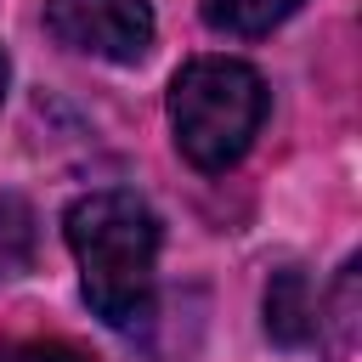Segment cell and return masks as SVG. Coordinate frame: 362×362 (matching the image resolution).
<instances>
[{
  "mask_svg": "<svg viewBox=\"0 0 362 362\" xmlns=\"http://www.w3.org/2000/svg\"><path fill=\"white\" fill-rule=\"evenodd\" d=\"M62 238L79 260V294L107 328H141L158 294V215L124 187H102L68 204Z\"/></svg>",
  "mask_w": 362,
  "mask_h": 362,
  "instance_id": "1",
  "label": "cell"
},
{
  "mask_svg": "<svg viewBox=\"0 0 362 362\" xmlns=\"http://www.w3.org/2000/svg\"><path fill=\"white\" fill-rule=\"evenodd\" d=\"M266 124V79L243 57H187L170 79V136L175 153L221 175L232 170Z\"/></svg>",
  "mask_w": 362,
  "mask_h": 362,
  "instance_id": "2",
  "label": "cell"
},
{
  "mask_svg": "<svg viewBox=\"0 0 362 362\" xmlns=\"http://www.w3.org/2000/svg\"><path fill=\"white\" fill-rule=\"evenodd\" d=\"M45 34L74 51V57H96V62H141L153 51L158 17L153 0H45Z\"/></svg>",
  "mask_w": 362,
  "mask_h": 362,
  "instance_id": "3",
  "label": "cell"
},
{
  "mask_svg": "<svg viewBox=\"0 0 362 362\" xmlns=\"http://www.w3.org/2000/svg\"><path fill=\"white\" fill-rule=\"evenodd\" d=\"M311 339L322 345L328 362H362V260L351 255L328 288V300L317 305Z\"/></svg>",
  "mask_w": 362,
  "mask_h": 362,
  "instance_id": "4",
  "label": "cell"
},
{
  "mask_svg": "<svg viewBox=\"0 0 362 362\" xmlns=\"http://www.w3.org/2000/svg\"><path fill=\"white\" fill-rule=\"evenodd\" d=\"M266 334L277 345H305L311 339V322H317V294H311V277L300 266H277L266 277Z\"/></svg>",
  "mask_w": 362,
  "mask_h": 362,
  "instance_id": "5",
  "label": "cell"
},
{
  "mask_svg": "<svg viewBox=\"0 0 362 362\" xmlns=\"http://www.w3.org/2000/svg\"><path fill=\"white\" fill-rule=\"evenodd\" d=\"M294 11H300V0H204V23L232 40H260L277 23H288Z\"/></svg>",
  "mask_w": 362,
  "mask_h": 362,
  "instance_id": "6",
  "label": "cell"
},
{
  "mask_svg": "<svg viewBox=\"0 0 362 362\" xmlns=\"http://www.w3.org/2000/svg\"><path fill=\"white\" fill-rule=\"evenodd\" d=\"M34 266V209L17 192H0V283Z\"/></svg>",
  "mask_w": 362,
  "mask_h": 362,
  "instance_id": "7",
  "label": "cell"
},
{
  "mask_svg": "<svg viewBox=\"0 0 362 362\" xmlns=\"http://www.w3.org/2000/svg\"><path fill=\"white\" fill-rule=\"evenodd\" d=\"M0 362H96V356L62 334H11L0 339Z\"/></svg>",
  "mask_w": 362,
  "mask_h": 362,
  "instance_id": "8",
  "label": "cell"
},
{
  "mask_svg": "<svg viewBox=\"0 0 362 362\" xmlns=\"http://www.w3.org/2000/svg\"><path fill=\"white\" fill-rule=\"evenodd\" d=\"M6 79H11V62H6V51H0V102H6Z\"/></svg>",
  "mask_w": 362,
  "mask_h": 362,
  "instance_id": "9",
  "label": "cell"
}]
</instances>
